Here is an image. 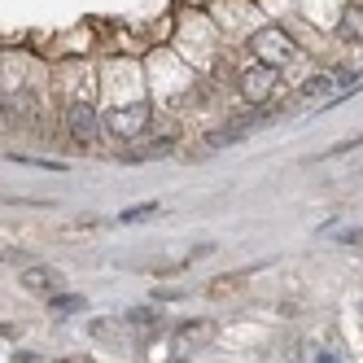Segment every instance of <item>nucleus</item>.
Here are the masks:
<instances>
[{
	"mask_svg": "<svg viewBox=\"0 0 363 363\" xmlns=\"http://www.w3.org/2000/svg\"><path fill=\"white\" fill-rule=\"evenodd\" d=\"M101 123H106V132H110V136H118V140H136L145 127H149V101H145V96H136L132 106L110 110Z\"/></svg>",
	"mask_w": 363,
	"mask_h": 363,
	"instance_id": "f03ea898",
	"label": "nucleus"
},
{
	"mask_svg": "<svg viewBox=\"0 0 363 363\" xmlns=\"http://www.w3.org/2000/svg\"><path fill=\"white\" fill-rule=\"evenodd\" d=\"M315 363H337V359H333V354H320V359H315Z\"/></svg>",
	"mask_w": 363,
	"mask_h": 363,
	"instance_id": "2eb2a0df",
	"label": "nucleus"
},
{
	"mask_svg": "<svg viewBox=\"0 0 363 363\" xmlns=\"http://www.w3.org/2000/svg\"><path fill=\"white\" fill-rule=\"evenodd\" d=\"M250 53H254V62L258 66H272V70H280V66H289L294 57H298V44H294V35L284 31V27H258L254 35H250Z\"/></svg>",
	"mask_w": 363,
	"mask_h": 363,
	"instance_id": "f257e3e1",
	"label": "nucleus"
},
{
	"mask_svg": "<svg viewBox=\"0 0 363 363\" xmlns=\"http://www.w3.org/2000/svg\"><path fill=\"white\" fill-rule=\"evenodd\" d=\"M22 289L53 298V294H62V276L53 267H27V272H22Z\"/></svg>",
	"mask_w": 363,
	"mask_h": 363,
	"instance_id": "39448f33",
	"label": "nucleus"
},
{
	"mask_svg": "<svg viewBox=\"0 0 363 363\" xmlns=\"http://www.w3.org/2000/svg\"><path fill=\"white\" fill-rule=\"evenodd\" d=\"M48 306H53V311H84V298L79 294H53V298H48Z\"/></svg>",
	"mask_w": 363,
	"mask_h": 363,
	"instance_id": "9b49d317",
	"label": "nucleus"
},
{
	"mask_svg": "<svg viewBox=\"0 0 363 363\" xmlns=\"http://www.w3.org/2000/svg\"><path fill=\"white\" fill-rule=\"evenodd\" d=\"M171 145H175V136H162V140H149V145H136V153H127V158H132V162H136V158H162V153H167Z\"/></svg>",
	"mask_w": 363,
	"mask_h": 363,
	"instance_id": "6e6552de",
	"label": "nucleus"
},
{
	"mask_svg": "<svg viewBox=\"0 0 363 363\" xmlns=\"http://www.w3.org/2000/svg\"><path fill=\"white\" fill-rule=\"evenodd\" d=\"M62 363H88V359H79V354H74V359H62Z\"/></svg>",
	"mask_w": 363,
	"mask_h": 363,
	"instance_id": "dca6fc26",
	"label": "nucleus"
},
{
	"mask_svg": "<svg viewBox=\"0 0 363 363\" xmlns=\"http://www.w3.org/2000/svg\"><path fill=\"white\" fill-rule=\"evenodd\" d=\"M333 92V74H311V79L302 84V96L315 101V96H328Z\"/></svg>",
	"mask_w": 363,
	"mask_h": 363,
	"instance_id": "1a4fd4ad",
	"label": "nucleus"
},
{
	"mask_svg": "<svg viewBox=\"0 0 363 363\" xmlns=\"http://www.w3.org/2000/svg\"><path fill=\"white\" fill-rule=\"evenodd\" d=\"M13 363H40V359H35V354H27V350H18V354H13Z\"/></svg>",
	"mask_w": 363,
	"mask_h": 363,
	"instance_id": "4468645a",
	"label": "nucleus"
},
{
	"mask_svg": "<svg viewBox=\"0 0 363 363\" xmlns=\"http://www.w3.org/2000/svg\"><path fill=\"white\" fill-rule=\"evenodd\" d=\"M276 79H280V70H272V66H250V70H241V96L250 101V106H263V101L276 92Z\"/></svg>",
	"mask_w": 363,
	"mask_h": 363,
	"instance_id": "7ed1b4c3",
	"label": "nucleus"
},
{
	"mask_svg": "<svg viewBox=\"0 0 363 363\" xmlns=\"http://www.w3.org/2000/svg\"><path fill=\"white\" fill-rule=\"evenodd\" d=\"M250 272H228V276H215L211 284H206V298H228L232 289H241Z\"/></svg>",
	"mask_w": 363,
	"mask_h": 363,
	"instance_id": "0eeeda50",
	"label": "nucleus"
},
{
	"mask_svg": "<svg viewBox=\"0 0 363 363\" xmlns=\"http://www.w3.org/2000/svg\"><path fill=\"white\" fill-rule=\"evenodd\" d=\"M153 320H158L153 306H132V311H127V324H153Z\"/></svg>",
	"mask_w": 363,
	"mask_h": 363,
	"instance_id": "f8f14e48",
	"label": "nucleus"
},
{
	"mask_svg": "<svg viewBox=\"0 0 363 363\" xmlns=\"http://www.w3.org/2000/svg\"><path fill=\"white\" fill-rule=\"evenodd\" d=\"M66 132L79 145H92L101 136V114L88 106V101H74V106H66Z\"/></svg>",
	"mask_w": 363,
	"mask_h": 363,
	"instance_id": "20e7f679",
	"label": "nucleus"
},
{
	"mask_svg": "<svg viewBox=\"0 0 363 363\" xmlns=\"http://www.w3.org/2000/svg\"><path fill=\"white\" fill-rule=\"evenodd\" d=\"M337 35L342 40H363V5H346L337 18Z\"/></svg>",
	"mask_w": 363,
	"mask_h": 363,
	"instance_id": "423d86ee",
	"label": "nucleus"
},
{
	"mask_svg": "<svg viewBox=\"0 0 363 363\" xmlns=\"http://www.w3.org/2000/svg\"><path fill=\"white\" fill-rule=\"evenodd\" d=\"M149 215H158V201H145V206H127V211L118 215V223H140Z\"/></svg>",
	"mask_w": 363,
	"mask_h": 363,
	"instance_id": "9d476101",
	"label": "nucleus"
},
{
	"mask_svg": "<svg viewBox=\"0 0 363 363\" xmlns=\"http://www.w3.org/2000/svg\"><path fill=\"white\" fill-rule=\"evenodd\" d=\"M359 241H363V237H359Z\"/></svg>",
	"mask_w": 363,
	"mask_h": 363,
	"instance_id": "f3484780",
	"label": "nucleus"
},
{
	"mask_svg": "<svg viewBox=\"0 0 363 363\" xmlns=\"http://www.w3.org/2000/svg\"><path fill=\"white\" fill-rule=\"evenodd\" d=\"M0 337H5V342H18V328H13V324H5V320H0Z\"/></svg>",
	"mask_w": 363,
	"mask_h": 363,
	"instance_id": "ddd939ff",
	"label": "nucleus"
}]
</instances>
